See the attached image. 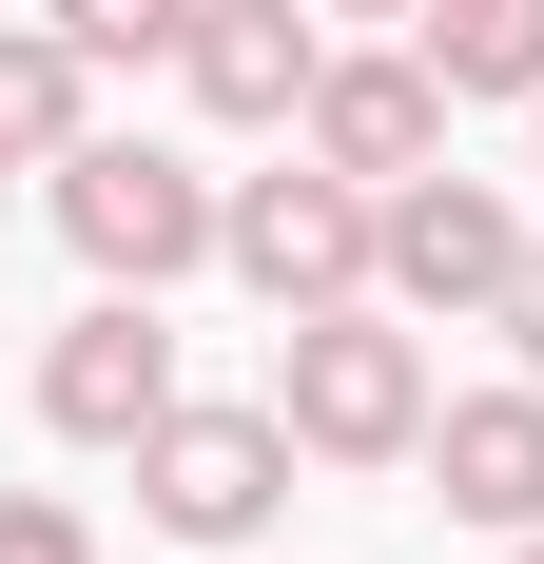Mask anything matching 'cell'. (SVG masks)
Instances as JSON below:
<instances>
[{
  "label": "cell",
  "instance_id": "obj_1",
  "mask_svg": "<svg viewBox=\"0 0 544 564\" xmlns=\"http://www.w3.org/2000/svg\"><path fill=\"white\" fill-rule=\"evenodd\" d=\"M272 409H292L312 467H409L447 390H428V332L389 292H330V312H272Z\"/></svg>",
  "mask_w": 544,
  "mask_h": 564
},
{
  "label": "cell",
  "instance_id": "obj_2",
  "mask_svg": "<svg viewBox=\"0 0 544 564\" xmlns=\"http://www.w3.org/2000/svg\"><path fill=\"white\" fill-rule=\"evenodd\" d=\"M58 195V234H78V273L98 292H175V273H215V215H233V175H195L175 137H78V156L40 175Z\"/></svg>",
  "mask_w": 544,
  "mask_h": 564
},
{
  "label": "cell",
  "instance_id": "obj_3",
  "mask_svg": "<svg viewBox=\"0 0 544 564\" xmlns=\"http://www.w3.org/2000/svg\"><path fill=\"white\" fill-rule=\"evenodd\" d=\"M370 253H389V195H370V175H330L312 137H292L272 175H233V215H215V273H233V292H272V312L370 292Z\"/></svg>",
  "mask_w": 544,
  "mask_h": 564
},
{
  "label": "cell",
  "instance_id": "obj_4",
  "mask_svg": "<svg viewBox=\"0 0 544 564\" xmlns=\"http://www.w3.org/2000/svg\"><path fill=\"white\" fill-rule=\"evenodd\" d=\"M292 467H312V448H292V409H215V390H175L156 409V429H137V507H156V545H253V525L272 507H292Z\"/></svg>",
  "mask_w": 544,
  "mask_h": 564
},
{
  "label": "cell",
  "instance_id": "obj_5",
  "mask_svg": "<svg viewBox=\"0 0 544 564\" xmlns=\"http://www.w3.org/2000/svg\"><path fill=\"white\" fill-rule=\"evenodd\" d=\"M175 390H195V370H175L156 292H98V312H58V332H40V429H58V448H137Z\"/></svg>",
  "mask_w": 544,
  "mask_h": 564
},
{
  "label": "cell",
  "instance_id": "obj_6",
  "mask_svg": "<svg viewBox=\"0 0 544 564\" xmlns=\"http://www.w3.org/2000/svg\"><path fill=\"white\" fill-rule=\"evenodd\" d=\"M505 273H525V215H505V195H487V175H389V253H370V292H389V312H487V292Z\"/></svg>",
  "mask_w": 544,
  "mask_h": 564
},
{
  "label": "cell",
  "instance_id": "obj_7",
  "mask_svg": "<svg viewBox=\"0 0 544 564\" xmlns=\"http://www.w3.org/2000/svg\"><path fill=\"white\" fill-rule=\"evenodd\" d=\"M175 78H195V117H233V137H292L312 78H330V0H312V20H292V0H195Z\"/></svg>",
  "mask_w": 544,
  "mask_h": 564
},
{
  "label": "cell",
  "instance_id": "obj_8",
  "mask_svg": "<svg viewBox=\"0 0 544 564\" xmlns=\"http://www.w3.org/2000/svg\"><path fill=\"white\" fill-rule=\"evenodd\" d=\"M292 137H312L330 175H370V195H389V175H428V156H447V78H428V40H370V58H330Z\"/></svg>",
  "mask_w": 544,
  "mask_h": 564
},
{
  "label": "cell",
  "instance_id": "obj_9",
  "mask_svg": "<svg viewBox=\"0 0 544 564\" xmlns=\"http://www.w3.org/2000/svg\"><path fill=\"white\" fill-rule=\"evenodd\" d=\"M409 467L447 487V525H487V545H525V525H544V370H525V390H447Z\"/></svg>",
  "mask_w": 544,
  "mask_h": 564
},
{
  "label": "cell",
  "instance_id": "obj_10",
  "mask_svg": "<svg viewBox=\"0 0 544 564\" xmlns=\"http://www.w3.org/2000/svg\"><path fill=\"white\" fill-rule=\"evenodd\" d=\"M0 137H20V156H78V137H98V58L58 40V20H0Z\"/></svg>",
  "mask_w": 544,
  "mask_h": 564
},
{
  "label": "cell",
  "instance_id": "obj_11",
  "mask_svg": "<svg viewBox=\"0 0 544 564\" xmlns=\"http://www.w3.org/2000/svg\"><path fill=\"white\" fill-rule=\"evenodd\" d=\"M447 98H544V0H428L409 20Z\"/></svg>",
  "mask_w": 544,
  "mask_h": 564
},
{
  "label": "cell",
  "instance_id": "obj_12",
  "mask_svg": "<svg viewBox=\"0 0 544 564\" xmlns=\"http://www.w3.org/2000/svg\"><path fill=\"white\" fill-rule=\"evenodd\" d=\"M40 20L98 58V78H117V58H175V40H195V0H40Z\"/></svg>",
  "mask_w": 544,
  "mask_h": 564
},
{
  "label": "cell",
  "instance_id": "obj_13",
  "mask_svg": "<svg viewBox=\"0 0 544 564\" xmlns=\"http://www.w3.org/2000/svg\"><path fill=\"white\" fill-rule=\"evenodd\" d=\"M0 564H98V525L58 507V487H0Z\"/></svg>",
  "mask_w": 544,
  "mask_h": 564
},
{
  "label": "cell",
  "instance_id": "obj_14",
  "mask_svg": "<svg viewBox=\"0 0 544 564\" xmlns=\"http://www.w3.org/2000/svg\"><path fill=\"white\" fill-rule=\"evenodd\" d=\"M487 332H505V350H525V370H544V234H525V273L487 292Z\"/></svg>",
  "mask_w": 544,
  "mask_h": 564
},
{
  "label": "cell",
  "instance_id": "obj_15",
  "mask_svg": "<svg viewBox=\"0 0 544 564\" xmlns=\"http://www.w3.org/2000/svg\"><path fill=\"white\" fill-rule=\"evenodd\" d=\"M330 20H428V0H330Z\"/></svg>",
  "mask_w": 544,
  "mask_h": 564
},
{
  "label": "cell",
  "instance_id": "obj_16",
  "mask_svg": "<svg viewBox=\"0 0 544 564\" xmlns=\"http://www.w3.org/2000/svg\"><path fill=\"white\" fill-rule=\"evenodd\" d=\"M0 175H40V156H20V137H0Z\"/></svg>",
  "mask_w": 544,
  "mask_h": 564
},
{
  "label": "cell",
  "instance_id": "obj_17",
  "mask_svg": "<svg viewBox=\"0 0 544 564\" xmlns=\"http://www.w3.org/2000/svg\"><path fill=\"white\" fill-rule=\"evenodd\" d=\"M505 564H544V525H525V545H505Z\"/></svg>",
  "mask_w": 544,
  "mask_h": 564
},
{
  "label": "cell",
  "instance_id": "obj_18",
  "mask_svg": "<svg viewBox=\"0 0 544 564\" xmlns=\"http://www.w3.org/2000/svg\"><path fill=\"white\" fill-rule=\"evenodd\" d=\"M525 156H544V98H525Z\"/></svg>",
  "mask_w": 544,
  "mask_h": 564
}]
</instances>
